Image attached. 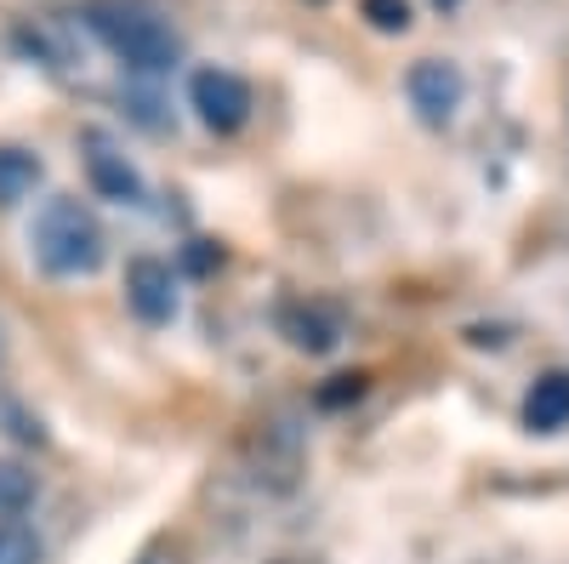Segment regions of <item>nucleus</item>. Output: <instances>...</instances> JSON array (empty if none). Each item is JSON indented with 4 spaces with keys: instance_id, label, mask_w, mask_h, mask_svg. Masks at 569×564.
I'll return each instance as SVG.
<instances>
[{
    "instance_id": "obj_11",
    "label": "nucleus",
    "mask_w": 569,
    "mask_h": 564,
    "mask_svg": "<svg viewBox=\"0 0 569 564\" xmlns=\"http://www.w3.org/2000/svg\"><path fill=\"white\" fill-rule=\"evenodd\" d=\"M291 332H297L291 343H297V348H308V354H325L330 343H337V325H325L319 314H302V319H291Z\"/></svg>"
},
{
    "instance_id": "obj_14",
    "label": "nucleus",
    "mask_w": 569,
    "mask_h": 564,
    "mask_svg": "<svg viewBox=\"0 0 569 564\" xmlns=\"http://www.w3.org/2000/svg\"><path fill=\"white\" fill-rule=\"evenodd\" d=\"M0 359H7V337H0Z\"/></svg>"
},
{
    "instance_id": "obj_12",
    "label": "nucleus",
    "mask_w": 569,
    "mask_h": 564,
    "mask_svg": "<svg viewBox=\"0 0 569 564\" xmlns=\"http://www.w3.org/2000/svg\"><path fill=\"white\" fill-rule=\"evenodd\" d=\"M365 18L382 34H405L410 29V7H405V0H365Z\"/></svg>"
},
{
    "instance_id": "obj_3",
    "label": "nucleus",
    "mask_w": 569,
    "mask_h": 564,
    "mask_svg": "<svg viewBox=\"0 0 569 564\" xmlns=\"http://www.w3.org/2000/svg\"><path fill=\"white\" fill-rule=\"evenodd\" d=\"M188 109L200 115L206 131L228 137V131H240L251 120V86L233 75V69H194V80H188Z\"/></svg>"
},
{
    "instance_id": "obj_10",
    "label": "nucleus",
    "mask_w": 569,
    "mask_h": 564,
    "mask_svg": "<svg viewBox=\"0 0 569 564\" xmlns=\"http://www.w3.org/2000/svg\"><path fill=\"white\" fill-rule=\"evenodd\" d=\"M46 547L23 520H0V564H40Z\"/></svg>"
},
{
    "instance_id": "obj_15",
    "label": "nucleus",
    "mask_w": 569,
    "mask_h": 564,
    "mask_svg": "<svg viewBox=\"0 0 569 564\" xmlns=\"http://www.w3.org/2000/svg\"><path fill=\"white\" fill-rule=\"evenodd\" d=\"M137 564H154V558H137Z\"/></svg>"
},
{
    "instance_id": "obj_1",
    "label": "nucleus",
    "mask_w": 569,
    "mask_h": 564,
    "mask_svg": "<svg viewBox=\"0 0 569 564\" xmlns=\"http://www.w3.org/2000/svg\"><path fill=\"white\" fill-rule=\"evenodd\" d=\"M29 251L52 279H86L109 263V234L86 200L52 195L29 222Z\"/></svg>"
},
{
    "instance_id": "obj_13",
    "label": "nucleus",
    "mask_w": 569,
    "mask_h": 564,
    "mask_svg": "<svg viewBox=\"0 0 569 564\" xmlns=\"http://www.w3.org/2000/svg\"><path fill=\"white\" fill-rule=\"evenodd\" d=\"M433 7H461V0H433Z\"/></svg>"
},
{
    "instance_id": "obj_4",
    "label": "nucleus",
    "mask_w": 569,
    "mask_h": 564,
    "mask_svg": "<svg viewBox=\"0 0 569 564\" xmlns=\"http://www.w3.org/2000/svg\"><path fill=\"white\" fill-rule=\"evenodd\" d=\"M405 91H410V109L421 115V126H450L461 98H467V80L445 58H421V63H410Z\"/></svg>"
},
{
    "instance_id": "obj_2",
    "label": "nucleus",
    "mask_w": 569,
    "mask_h": 564,
    "mask_svg": "<svg viewBox=\"0 0 569 564\" xmlns=\"http://www.w3.org/2000/svg\"><path fill=\"white\" fill-rule=\"evenodd\" d=\"M86 29L98 34L109 52L142 75V80H154L166 69H177L182 58V40L166 18H154L149 7H126V0H98V7H86Z\"/></svg>"
},
{
    "instance_id": "obj_7",
    "label": "nucleus",
    "mask_w": 569,
    "mask_h": 564,
    "mask_svg": "<svg viewBox=\"0 0 569 564\" xmlns=\"http://www.w3.org/2000/svg\"><path fill=\"white\" fill-rule=\"evenodd\" d=\"M525 428L530 434H563L569 428V370L536 376V388L525 394Z\"/></svg>"
},
{
    "instance_id": "obj_5",
    "label": "nucleus",
    "mask_w": 569,
    "mask_h": 564,
    "mask_svg": "<svg viewBox=\"0 0 569 564\" xmlns=\"http://www.w3.org/2000/svg\"><path fill=\"white\" fill-rule=\"evenodd\" d=\"M177 274L171 263L160 257H131L126 263V308L142 319V325H171L177 319Z\"/></svg>"
},
{
    "instance_id": "obj_8",
    "label": "nucleus",
    "mask_w": 569,
    "mask_h": 564,
    "mask_svg": "<svg viewBox=\"0 0 569 564\" xmlns=\"http://www.w3.org/2000/svg\"><path fill=\"white\" fill-rule=\"evenodd\" d=\"M40 177H46L40 155H29V149H18V144H0V211L23 206L34 188H40Z\"/></svg>"
},
{
    "instance_id": "obj_9",
    "label": "nucleus",
    "mask_w": 569,
    "mask_h": 564,
    "mask_svg": "<svg viewBox=\"0 0 569 564\" xmlns=\"http://www.w3.org/2000/svg\"><path fill=\"white\" fill-rule=\"evenodd\" d=\"M40 479L29 474L23 462H0V520H18L23 507H34Z\"/></svg>"
},
{
    "instance_id": "obj_6",
    "label": "nucleus",
    "mask_w": 569,
    "mask_h": 564,
    "mask_svg": "<svg viewBox=\"0 0 569 564\" xmlns=\"http://www.w3.org/2000/svg\"><path fill=\"white\" fill-rule=\"evenodd\" d=\"M86 177L114 206H137L142 200V171L109 144V137H86Z\"/></svg>"
}]
</instances>
